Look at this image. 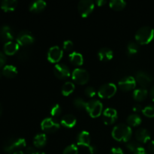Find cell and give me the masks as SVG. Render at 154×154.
<instances>
[{
    "label": "cell",
    "mask_w": 154,
    "mask_h": 154,
    "mask_svg": "<svg viewBox=\"0 0 154 154\" xmlns=\"http://www.w3.org/2000/svg\"><path fill=\"white\" fill-rule=\"evenodd\" d=\"M132 129L130 126L123 123L117 125L112 130V137L117 141L127 142L132 136Z\"/></svg>",
    "instance_id": "obj_1"
},
{
    "label": "cell",
    "mask_w": 154,
    "mask_h": 154,
    "mask_svg": "<svg viewBox=\"0 0 154 154\" xmlns=\"http://www.w3.org/2000/svg\"><path fill=\"white\" fill-rule=\"evenodd\" d=\"M26 145V142L24 138H11L8 139L3 146L5 152L8 153H15L24 148Z\"/></svg>",
    "instance_id": "obj_2"
},
{
    "label": "cell",
    "mask_w": 154,
    "mask_h": 154,
    "mask_svg": "<svg viewBox=\"0 0 154 154\" xmlns=\"http://www.w3.org/2000/svg\"><path fill=\"white\" fill-rule=\"evenodd\" d=\"M154 38V29L150 26H143L137 31L135 34V40L138 44L147 45Z\"/></svg>",
    "instance_id": "obj_3"
},
{
    "label": "cell",
    "mask_w": 154,
    "mask_h": 154,
    "mask_svg": "<svg viewBox=\"0 0 154 154\" xmlns=\"http://www.w3.org/2000/svg\"><path fill=\"white\" fill-rule=\"evenodd\" d=\"M102 108H103V105L102 102L96 99L87 102V105H86V110L93 118L99 117L102 114Z\"/></svg>",
    "instance_id": "obj_4"
},
{
    "label": "cell",
    "mask_w": 154,
    "mask_h": 154,
    "mask_svg": "<svg viewBox=\"0 0 154 154\" xmlns=\"http://www.w3.org/2000/svg\"><path fill=\"white\" fill-rule=\"evenodd\" d=\"M77 144L78 146H83L87 147L90 153L93 154L96 152V148L91 145L90 134L87 131H82L78 134L77 137Z\"/></svg>",
    "instance_id": "obj_5"
},
{
    "label": "cell",
    "mask_w": 154,
    "mask_h": 154,
    "mask_svg": "<svg viewBox=\"0 0 154 154\" xmlns=\"http://www.w3.org/2000/svg\"><path fill=\"white\" fill-rule=\"evenodd\" d=\"M116 92H117V87L115 84L108 83L101 86L98 90V95L102 99H109L114 96Z\"/></svg>",
    "instance_id": "obj_6"
},
{
    "label": "cell",
    "mask_w": 154,
    "mask_h": 154,
    "mask_svg": "<svg viewBox=\"0 0 154 154\" xmlns=\"http://www.w3.org/2000/svg\"><path fill=\"white\" fill-rule=\"evenodd\" d=\"M94 2L92 0H81L78 5V12L83 17H87L94 9Z\"/></svg>",
    "instance_id": "obj_7"
},
{
    "label": "cell",
    "mask_w": 154,
    "mask_h": 154,
    "mask_svg": "<svg viewBox=\"0 0 154 154\" xmlns=\"http://www.w3.org/2000/svg\"><path fill=\"white\" fill-rule=\"evenodd\" d=\"M72 79L74 81L78 84H87L90 79V75L88 72L84 69H75L72 72Z\"/></svg>",
    "instance_id": "obj_8"
},
{
    "label": "cell",
    "mask_w": 154,
    "mask_h": 154,
    "mask_svg": "<svg viewBox=\"0 0 154 154\" xmlns=\"http://www.w3.org/2000/svg\"><path fill=\"white\" fill-rule=\"evenodd\" d=\"M41 126L44 132L47 133H53L60 129V123L52 117L45 118L41 123Z\"/></svg>",
    "instance_id": "obj_9"
},
{
    "label": "cell",
    "mask_w": 154,
    "mask_h": 154,
    "mask_svg": "<svg viewBox=\"0 0 154 154\" xmlns=\"http://www.w3.org/2000/svg\"><path fill=\"white\" fill-rule=\"evenodd\" d=\"M35 42L34 36L27 30L21 31L17 37V43L20 46H28Z\"/></svg>",
    "instance_id": "obj_10"
},
{
    "label": "cell",
    "mask_w": 154,
    "mask_h": 154,
    "mask_svg": "<svg viewBox=\"0 0 154 154\" xmlns=\"http://www.w3.org/2000/svg\"><path fill=\"white\" fill-rule=\"evenodd\" d=\"M54 73L55 76L60 79H66L71 75L70 69L66 65L63 63H58L55 65L54 68Z\"/></svg>",
    "instance_id": "obj_11"
},
{
    "label": "cell",
    "mask_w": 154,
    "mask_h": 154,
    "mask_svg": "<svg viewBox=\"0 0 154 154\" xmlns=\"http://www.w3.org/2000/svg\"><path fill=\"white\" fill-rule=\"evenodd\" d=\"M119 87L123 91H130L135 89L136 86V80L132 76H127L122 78L118 83Z\"/></svg>",
    "instance_id": "obj_12"
},
{
    "label": "cell",
    "mask_w": 154,
    "mask_h": 154,
    "mask_svg": "<svg viewBox=\"0 0 154 154\" xmlns=\"http://www.w3.org/2000/svg\"><path fill=\"white\" fill-rule=\"evenodd\" d=\"M63 52L61 48L58 46L51 47L48 53V59L51 63H58L62 59Z\"/></svg>",
    "instance_id": "obj_13"
},
{
    "label": "cell",
    "mask_w": 154,
    "mask_h": 154,
    "mask_svg": "<svg viewBox=\"0 0 154 154\" xmlns=\"http://www.w3.org/2000/svg\"><path fill=\"white\" fill-rule=\"evenodd\" d=\"M102 119L105 124L111 125L117 120V112L115 109L111 108H108L104 111Z\"/></svg>",
    "instance_id": "obj_14"
},
{
    "label": "cell",
    "mask_w": 154,
    "mask_h": 154,
    "mask_svg": "<svg viewBox=\"0 0 154 154\" xmlns=\"http://www.w3.org/2000/svg\"><path fill=\"white\" fill-rule=\"evenodd\" d=\"M135 80H136V82H138L144 88L149 86V84L153 81V78L147 72H138L135 76Z\"/></svg>",
    "instance_id": "obj_15"
},
{
    "label": "cell",
    "mask_w": 154,
    "mask_h": 154,
    "mask_svg": "<svg viewBox=\"0 0 154 154\" xmlns=\"http://www.w3.org/2000/svg\"><path fill=\"white\" fill-rule=\"evenodd\" d=\"M0 39L3 42H11L14 39V32L8 26H2L0 28Z\"/></svg>",
    "instance_id": "obj_16"
},
{
    "label": "cell",
    "mask_w": 154,
    "mask_h": 154,
    "mask_svg": "<svg viewBox=\"0 0 154 154\" xmlns=\"http://www.w3.org/2000/svg\"><path fill=\"white\" fill-rule=\"evenodd\" d=\"M20 45L17 42H8L4 45V53L5 54L8 56H12L16 54L19 50Z\"/></svg>",
    "instance_id": "obj_17"
},
{
    "label": "cell",
    "mask_w": 154,
    "mask_h": 154,
    "mask_svg": "<svg viewBox=\"0 0 154 154\" xmlns=\"http://www.w3.org/2000/svg\"><path fill=\"white\" fill-rule=\"evenodd\" d=\"M135 138L138 142L145 144L150 140V135L147 129L141 128V129L137 130L136 133H135Z\"/></svg>",
    "instance_id": "obj_18"
},
{
    "label": "cell",
    "mask_w": 154,
    "mask_h": 154,
    "mask_svg": "<svg viewBox=\"0 0 154 154\" xmlns=\"http://www.w3.org/2000/svg\"><path fill=\"white\" fill-rule=\"evenodd\" d=\"M98 57L101 61H108L114 57L113 51L108 48H102L98 53Z\"/></svg>",
    "instance_id": "obj_19"
},
{
    "label": "cell",
    "mask_w": 154,
    "mask_h": 154,
    "mask_svg": "<svg viewBox=\"0 0 154 154\" xmlns=\"http://www.w3.org/2000/svg\"><path fill=\"white\" fill-rule=\"evenodd\" d=\"M17 69L14 66L12 65H6L2 69V74L3 76L8 78H13L17 75Z\"/></svg>",
    "instance_id": "obj_20"
},
{
    "label": "cell",
    "mask_w": 154,
    "mask_h": 154,
    "mask_svg": "<svg viewBox=\"0 0 154 154\" xmlns=\"http://www.w3.org/2000/svg\"><path fill=\"white\" fill-rule=\"evenodd\" d=\"M77 120L75 117L72 114H66L63 116L61 120V124L67 128H72L75 126Z\"/></svg>",
    "instance_id": "obj_21"
},
{
    "label": "cell",
    "mask_w": 154,
    "mask_h": 154,
    "mask_svg": "<svg viewBox=\"0 0 154 154\" xmlns=\"http://www.w3.org/2000/svg\"><path fill=\"white\" fill-rule=\"evenodd\" d=\"M17 1L16 0H4L1 2V8L4 11H13L17 6Z\"/></svg>",
    "instance_id": "obj_22"
},
{
    "label": "cell",
    "mask_w": 154,
    "mask_h": 154,
    "mask_svg": "<svg viewBox=\"0 0 154 154\" xmlns=\"http://www.w3.org/2000/svg\"><path fill=\"white\" fill-rule=\"evenodd\" d=\"M47 4L45 1L43 0H38V1H35L34 2L32 3L29 6V10L32 12H35V13H38V12L42 11L46 7Z\"/></svg>",
    "instance_id": "obj_23"
},
{
    "label": "cell",
    "mask_w": 154,
    "mask_h": 154,
    "mask_svg": "<svg viewBox=\"0 0 154 154\" xmlns=\"http://www.w3.org/2000/svg\"><path fill=\"white\" fill-rule=\"evenodd\" d=\"M147 94H148V92L145 88L136 89L133 92V98L135 100L138 102H141L147 98Z\"/></svg>",
    "instance_id": "obj_24"
},
{
    "label": "cell",
    "mask_w": 154,
    "mask_h": 154,
    "mask_svg": "<svg viewBox=\"0 0 154 154\" xmlns=\"http://www.w3.org/2000/svg\"><path fill=\"white\" fill-rule=\"evenodd\" d=\"M69 57L71 63H73L74 65L81 66L84 63V58H83V56L80 53L72 52V54H69Z\"/></svg>",
    "instance_id": "obj_25"
},
{
    "label": "cell",
    "mask_w": 154,
    "mask_h": 154,
    "mask_svg": "<svg viewBox=\"0 0 154 154\" xmlns=\"http://www.w3.org/2000/svg\"><path fill=\"white\" fill-rule=\"evenodd\" d=\"M34 145L38 148H42L47 143V137L45 134H38L35 135L33 140Z\"/></svg>",
    "instance_id": "obj_26"
},
{
    "label": "cell",
    "mask_w": 154,
    "mask_h": 154,
    "mask_svg": "<svg viewBox=\"0 0 154 154\" xmlns=\"http://www.w3.org/2000/svg\"><path fill=\"white\" fill-rule=\"evenodd\" d=\"M74 90H75V85L73 83L67 81L63 84V87H62V94L65 96H68L71 93H73Z\"/></svg>",
    "instance_id": "obj_27"
},
{
    "label": "cell",
    "mask_w": 154,
    "mask_h": 154,
    "mask_svg": "<svg viewBox=\"0 0 154 154\" xmlns=\"http://www.w3.org/2000/svg\"><path fill=\"white\" fill-rule=\"evenodd\" d=\"M109 5L114 10L120 11L126 7V2L123 0H111L109 2Z\"/></svg>",
    "instance_id": "obj_28"
},
{
    "label": "cell",
    "mask_w": 154,
    "mask_h": 154,
    "mask_svg": "<svg viewBox=\"0 0 154 154\" xmlns=\"http://www.w3.org/2000/svg\"><path fill=\"white\" fill-rule=\"evenodd\" d=\"M127 123L131 126H137L141 123V118L138 114H131L128 117Z\"/></svg>",
    "instance_id": "obj_29"
},
{
    "label": "cell",
    "mask_w": 154,
    "mask_h": 154,
    "mask_svg": "<svg viewBox=\"0 0 154 154\" xmlns=\"http://www.w3.org/2000/svg\"><path fill=\"white\" fill-rule=\"evenodd\" d=\"M138 45L135 42H131L127 45V53L129 56L136 54L138 52Z\"/></svg>",
    "instance_id": "obj_30"
},
{
    "label": "cell",
    "mask_w": 154,
    "mask_h": 154,
    "mask_svg": "<svg viewBox=\"0 0 154 154\" xmlns=\"http://www.w3.org/2000/svg\"><path fill=\"white\" fill-rule=\"evenodd\" d=\"M73 103L74 105L75 106V108H77L78 109H86L87 102H86L84 99H81V98H76V99H75L73 101Z\"/></svg>",
    "instance_id": "obj_31"
},
{
    "label": "cell",
    "mask_w": 154,
    "mask_h": 154,
    "mask_svg": "<svg viewBox=\"0 0 154 154\" xmlns=\"http://www.w3.org/2000/svg\"><path fill=\"white\" fill-rule=\"evenodd\" d=\"M142 113L144 116L147 117H154V105H150L146 106L144 109L142 110Z\"/></svg>",
    "instance_id": "obj_32"
},
{
    "label": "cell",
    "mask_w": 154,
    "mask_h": 154,
    "mask_svg": "<svg viewBox=\"0 0 154 154\" xmlns=\"http://www.w3.org/2000/svg\"><path fill=\"white\" fill-rule=\"evenodd\" d=\"M126 147H127V148L129 149L130 151L135 153V152L136 151V150H138L139 147H141V146L140 145L139 143L137 142V141H128L127 144H126Z\"/></svg>",
    "instance_id": "obj_33"
},
{
    "label": "cell",
    "mask_w": 154,
    "mask_h": 154,
    "mask_svg": "<svg viewBox=\"0 0 154 154\" xmlns=\"http://www.w3.org/2000/svg\"><path fill=\"white\" fill-rule=\"evenodd\" d=\"M78 149L75 144H71V145L68 146L67 147L65 148L63 150V154H78Z\"/></svg>",
    "instance_id": "obj_34"
},
{
    "label": "cell",
    "mask_w": 154,
    "mask_h": 154,
    "mask_svg": "<svg viewBox=\"0 0 154 154\" xmlns=\"http://www.w3.org/2000/svg\"><path fill=\"white\" fill-rule=\"evenodd\" d=\"M62 113V109L61 107H60V105L57 104V105H54L51 110V114L53 116V117H58Z\"/></svg>",
    "instance_id": "obj_35"
},
{
    "label": "cell",
    "mask_w": 154,
    "mask_h": 154,
    "mask_svg": "<svg viewBox=\"0 0 154 154\" xmlns=\"http://www.w3.org/2000/svg\"><path fill=\"white\" fill-rule=\"evenodd\" d=\"M84 93L87 96L90 98H93V96H95V95L96 94V90L93 88V87H88L85 89V91H84Z\"/></svg>",
    "instance_id": "obj_36"
},
{
    "label": "cell",
    "mask_w": 154,
    "mask_h": 154,
    "mask_svg": "<svg viewBox=\"0 0 154 154\" xmlns=\"http://www.w3.org/2000/svg\"><path fill=\"white\" fill-rule=\"evenodd\" d=\"M63 48H64L65 51H69L73 48V42L70 40L65 41L63 42Z\"/></svg>",
    "instance_id": "obj_37"
},
{
    "label": "cell",
    "mask_w": 154,
    "mask_h": 154,
    "mask_svg": "<svg viewBox=\"0 0 154 154\" xmlns=\"http://www.w3.org/2000/svg\"><path fill=\"white\" fill-rule=\"evenodd\" d=\"M6 63V57L4 53L1 52L0 51V69H2V68H4L5 67V65Z\"/></svg>",
    "instance_id": "obj_38"
},
{
    "label": "cell",
    "mask_w": 154,
    "mask_h": 154,
    "mask_svg": "<svg viewBox=\"0 0 154 154\" xmlns=\"http://www.w3.org/2000/svg\"><path fill=\"white\" fill-rule=\"evenodd\" d=\"M110 154H124L123 150L120 147H114V148L111 149Z\"/></svg>",
    "instance_id": "obj_39"
},
{
    "label": "cell",
    "mask_w": 154,
    "mask_h": 154,
    "mask_svg": "<svg viewBox=\"0 0 154 154\" xmlns=\"http://www.w3.org/2000/svg\"><path fill=\"white\" fill-rule=\"evenodd\" d=\"M19 58L21 60H25L28 58V54L25 51H22L21 53H20L19 54Z\"/></svg>",
    "instance_id": "obj_40"
},
{
    "label": "cell",
    "mask_w": 154,
    "mask_h": 154,
    "mask_svg": "<svg viewBox=\"0 0 154 154\" xmlns=\"http://www.w3.org/2000/svg\"><path fill=\"white\" fill-rule=\"evenodd\" d=\"M148 150L151 153L154 154V141H151L150 143L148 144Z\"/></svg>",
    "instance_id": "obj_41"
},
{
    "label": "cell",
    "mask_w": 154,
    "mask_h": 154,
    "mask_svg": "<svg viewBox=\"0 0 154 154\" xmlns=\"http://www.w3.org/2000/svg\"><path fill=\"white\" fill-rule=\"evenodd\" d=\"M134 154H147V153L146 152V150H144V147H139V148H138L135 153H134Z\"/></svg>",
    "instance_id": "obj_42"
},
{
    "label": "cell",
    "mask_w": 154,
    "mask_h": 154,
    "mask_svg": "<svg viewBox=\"0 0 154 154\" xmlns=\"http://www.w3.org/2000/svg\"><path fill=\"white\" fill-rule=\"evenodd\" d=\"M26 154H35L36 153L35 150L32 147H28V148L26 149Z\"/></svg>",
    "instance_id": "obj_43"
},
{
    "label": "cell",
    "mask_w": 154,
    "mask_h": 154,
    "mask_svg": "<svg viewBox=\"0 0 154 154\" xmlns=\"http://www.w3.org/2000/svg\"><path fill=\"white\" fill-rule=\"evenodd\" d=\"M142 107L140 105H135L133 108V111H135V112H140V111H142Z\"/></svg>",
    "instance_id": "obj_44"
},
{
    "label": "cell",
    "mask_w": 154,
    "mask_h": 154,
    "mask_svg": "<svg viewBox=\"0 0 154 154\" xmlns=\"http://www.w3.org/2000/svg\"><path fill=\"white\" fill-rule=\"evenodd\" d=\"M96 3L97 4L98 6H102L106 3V1H105V0H98V1L96 2Z\"/></svg>",
    "instance_id": "obj_45"
},
{
    "label": "cell",
    "mask_w": 154,
    "mask_h": 154,
    "mask_svg": "<svg viewBox=\"0 0 154 154\" xmlns=\"http://www.w3.org/2000/svg\"><path fill=\"white\" fill-rule=\"evenodd\" d=\"M150 96L151 97V99L154 102V86L152 87V88L150 89Z\"/></svg>",
    "instance_id": "obj_46"
},
{
    "label": "cell",
    "mask_w": 154,
    "mask_h": 154,
    "mask_svg": "<svg viewBox=\"0 0 154 154\" xmlns=\"http://www.w3.org/2000/svg\"><path fill=\"white\" fill-rule=\"evenodd\" d=\"M13 154H25V153H24L23 151H21V150H19V151L15 152V153H14Z\"/></svg>",
    "instance_id": "obj_47"
},
{
    "label": "cell",
    "mask_w": 154,
    "mask_h": 154,
    "mask_svg": "<svg viewBox=\"0 0 154 154\" xmlns=\"http://www.w3.org/2000/svg\"><path fill=\"white\" fill-rule=\"evenodd\" d=\"M2 112V105L1 104H0V116H1Z\"/></svg>",
    "instance_id": "obj_48"
},
{
    "label": "cell",
    "mask_w": 154,
    "mask_h": 154,
    "mask_svg": "<svg viewBox=\"0 0 154 154\" xmlns=\"http://www.w3.org/2000/svg\"><path fill=\"white\" fill-rule=\"evenodd\" d=\"M35 154H45V153H41V152H36Z\"/></svg>",
    "instance_id": "obj_49"
}]
</instances>
